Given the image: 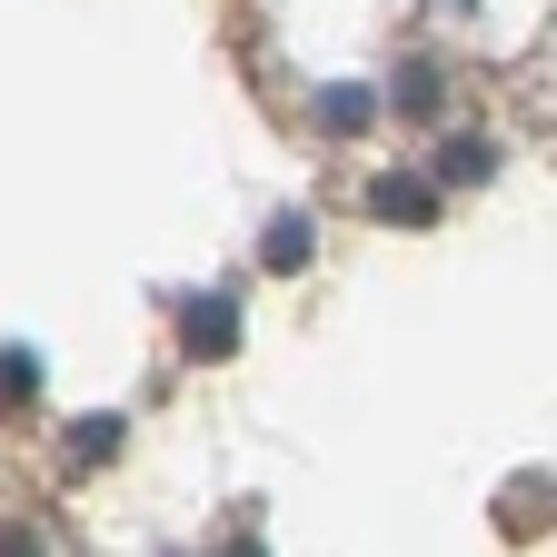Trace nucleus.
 <instances>
[{"label": "nucleus", "instance_id": "4", "mask_svg": "<svg viewBox=\"0 0 557 557\" xmlns=\"http://www.w3.org/2000/svg\"><path fill=\"white\" fill-rule=\"evenodd\" d=\"M259 259H269V269H299V259H309V220H299V209H278V220H269Z\"/></svg>", "mask_w": 557, "mask_h": 557}, {"label": "nucleus", "instance_id": "6", "mask_svg": "<svg viewBox=\"0 0 557 557\" xmlns=\"http://www.w3.org/2000/svg\"><path fill=\"white\" fill-rule=\"evenodd\" d=\"M438 11H458V0H438Z\"/></svg>", "mask_w": 557, "mask_h": 557}, {"label": "nucleus", "instance_id": "1", "mask_svg": "<svg viewBox=\"0 0 557 557\" xmlns=\"http://www.w3.org/2000/svg\"><path fill=\"white\" fill-rule=\"evenodd\" d=\"M369 209H379V220H398V230H429V220H438V199H429V180H408V170L369 180Z\"/></svg>", "mask_w": 557, "mask_h": 557}, {"label": "nucleus", "instance_id": "2", "mask_svg": "<svg viewBox=\"0 0 557 557\" xmlns=\"http://www.w3.org/2000/svg\"><path fill=\"white\" fill-rule=\"evenodd\" d=\"M180 338L199 348V359H220V348L239 338V309H230V299H189V309H180Z\"/></svg>", "mask_w": 557, "mask_h": 557}, {"label": "nucleus", "instance_id": "5", "mask_svg": "<svg viewBox=\"0 0 557 557\" xmlns=\"http://www.w3.org/2000/svg\"><path fill=\"white\" fill-rule=\"evenodd\" d=\"M398 110H438V70H429V60L398 70Z\"/></svg>", "mask_w": 557, "mask_h": 557}, {"label": "nucleus", "instance_id": "3", "mask_svg": "<svg viewBox=\"0 0 557 557\" xmlns=\"http://www.w3.org/2000/svg\"><path fill=\"white\" fill-rule=\"evenodd\" d=\"M379 120V100L359 90V81H338V90H319V129H369Z\"/></svg>", "mask_w": 557, "mask_h": 557}]
</instances>
